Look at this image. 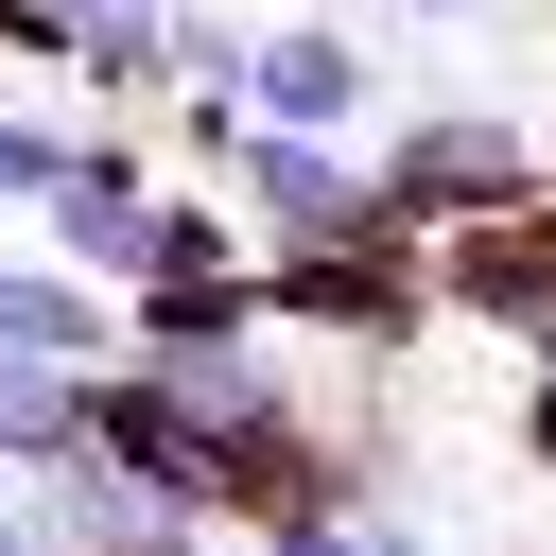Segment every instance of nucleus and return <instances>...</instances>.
<instances>
[{"label":"nucleus","mask_w":556,"mask_h":556,"mask_svg":"<svg viewBox=\"0 0 556 556\" xmlns=\"http://www.w3.org/2000/svg\"><path fill=\"white\" fill-rule=\"evenodd\" d=\"M122 348H261V261H243V226H226V208L156 191L139 278H122Z\"/></svg>","instance_id":"nucleus-1"},{"label":"nucleus","mask_w":556,"mask_h":556,"mask_svg":"<svg viewBox=\"0 0 556 556\" xmlns=\"http://www.w3.org/2000/svg\"><path fill=\"white\" fill-rule=\"evenodd\" d=\"M243 556H417V521H382V504H295V521H261Z\"/></svg>","instance_id":"nucleus-8"},{"label":"nucleus","mask_w":556,"mask_h":556,"mask_svg":"<svg viewBox=\"0 0 556 556\" xmlns=\"http://www.w3.org/2000/svg\"><path fill=\"white\" fill-rule=\"evenodd\" d=\"M139 226H156V174H139L122 139H70V174H52L35 243H52L70 278H139Z\"/></svg>","instance_id":"nucleus-5"},{"label":"nucleus","mask_w":556,"mask_h":556,"mask_svg":"<svg viewBox=\"0 0 556 556\" xmlns=\"http://www.w3.org/2000/svg\"><path fill=\"white\" fill-rule=\"evenodd\" d=\"M226 174H243V226H261L278 261H348V243H400V226H382V174H365L348 139H261V122H243V156H226Z\"/></svg>","instance_id":"nucleus-3"},{"label":"nucleus","mask_w":556,"mask_h":556,"mask_svg":"<svg viewBox=\"0 0 556 556\" xmlns=\"http://www.w3.org/2000/svg\"><path fill=\"white\" fill-rule=\"evenodd\" d=\"M365 174H382V226H434V243H469V226L539 208V139H521V122H486V104H434V122H400Z\"/></svg>","instance_id":"nucleus-2"},{"label":"nucleus","mask_w":556,"mask_h":556,"mask_svg":"<svg viewBox=\"0 0 556 556\" xmlns=\"http://www.w3.org/2000/svg\"><path fill=\"white\" fill-rule=\"evenodd\" d=\"M0 556H52V539H35V504H17V486H0Z\"/></svg>","instance_id":"nucleus-11"},{"label":"nucleus","mask_w":556,"mask_h":556,"mask_svg":"<svg viewBox=\"0 0 556 556\" xmlns=\"http://www.w3.org/2000/svg\"><path fill=\"white\" fill-rule=\"evenodd\" d=\"M521 469H556V365L521 382Z\"/></svg>","instance_id":"nucleus-10"},{"label":"nucleus","mask_w":556,"mask_h":556,"mask_svg":"<svg viewBox=\"0 0 556 556\" xmlns=\"http://www.w3.org/2000/svg\"><path fill=\"white\" fill-rule=\"evenodd\" d=\"M400 17H504V0H400Z\"/></svg>","instance_id":"nucleus-12"},{"label":"nucleus","mask_w":556,"mask_h":556,"mask_svg":"<svg viewBox=\"0 0 556 556\" xmlns=\"http://www.w3.org/2000/svg\"><path fill=\"white\" fill-rule=\"evenodd\" d=\"M52 174H70V122L0 104V208H52Z\"/></svg>","instance_id":"nucleus-9"},{"label":"nucleus","mask_w":556,"mask_h":556,"mask_svg":"<svg viewBox=\"0 0 556 556\" xmlns=\"http://www.w3.org/2000/svg\"><path fill=\"white\" fill-rule=\"evenodd\" d=\"M365 104H382V70H365L348 17H261L243 35V122L261 139H348Z\"/></svg>","instance_id":"nucleus-4"},{"label":"nucleus","mask_w":556,"mask_h":556,"mask_svg":"<svg viewBox=\"0 0 556 556\" xmlns=\"http://www.w3.org/2000/svg\"><path fill=\"white\" fill-rule=\"evenodd\" d=\"M0 348H35V365H122V295L104 278H70L52 243H0Z\"/></svg>","instance_id":"nucleus-6"},{"label":"nucleus","mask_w":556,"mask_h":556,"mask_svg":"<svg viewBox=\"0 0 556 556\" xmlns=\"http://www.w3.org/2000/svg\"><path fill=\"white\" fill-rule=\"evenodd\" d=\"M70 452H87V365L0 348V486H35V469H70Z\"/></svg>","instance_id":"nucleus-7"}]
</instances>
